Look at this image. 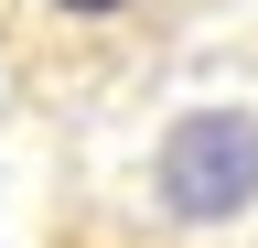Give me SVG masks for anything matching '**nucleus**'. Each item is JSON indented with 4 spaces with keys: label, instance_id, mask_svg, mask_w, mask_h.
<instances>
[{
    "label": "nucleus",
    "instance_id": "f03ea898",
    "mask_svg": "<svg viewBox=\"0 0 258 248\" xmlns=\"http://www.w3.org/2000/svg\"><path fill=\"white\" fill-rule=\"evenodd\" d=\"M64 11H118V0H64Z\"/></svg>",
    "mask_w": 258,
    "mask_h": 248
},
{
    "label": "nucleus",
    "instance_id": "f257e3e1",
    "mask_svg": "<svg viewBox=\"0 0 258 248\" xmlns=\"http://www.w3.org/2000/svg\"><path fill=\"white\" fill-rule=\"evenodd\" d=\"M151 183H161V205H172L183 227H226V216L258 194V119L247 108H194L183 130L161 140Z\"/></svg>",
    "mask_w": 258,
    "mask_h": 248
}]
</instances>
